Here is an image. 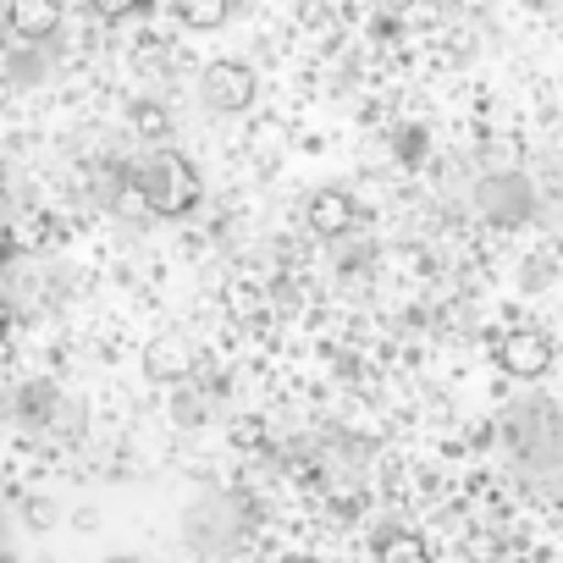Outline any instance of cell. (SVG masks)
<instances>
[{
  "label": "cell",
  "instance_id": "6da1fadb",
  "mask_svg": "<svg viewBox=\"0 0 563 563\" xmlns=\"http://www.w3.org/2000/svg\"><path fill=\"white\" fill-rule=\"evenodd\" d=\"M144 199H150V210H161V216L194 210V205H199V177H194V166H188L177 150L155 155L150 172H144Z\"/></svg>",
  "mask_w": 563,
  "mask_h": 563
},
{
  "label": "cell",
  "instance_id": "7a4b0ae2",
  "mask_svg": "<svg viewBox=\"0 0 563 563\" xmlns=\"http://www.w3.org/2000/svg\"><path fill=\"white\" fill-rule=\"evenodd\" d=\"M205 106L210 111H227V117L249 111L254 106V67H243V62H210L205 67Z\"/></svg>",
  "mask_w": 563,
  "mask_h": 563
},
{
  "label": "cell",
  "instance_id": "3957f363",
  "mask_svg": "<svg viewBox=\"0 0 563 563\" xmlns=\"http://www.w3.org/2000/svg\"><path fill=\"white\" fill-rule=\"evenodd\" d=\"M497 365H503L508 376H519V382H536V376L552 371V338L536 332V327H519V332H508V338L497 343Z\"/></svg>",
  "mask_w": 563,
  "mask_h": 563
},
{
  "label": "cell",
  "instance_id": "277c9868",
  "mask_svg": "<svg viewBox=\"0 0 563 563\" xmlns=\"http://www.w3.org/2000/svg\"><path fill=\"white\" fill-rule=\"evenodd\" d=\"M7 23L23 40H51L62 29V0H7Z\"/></svg>",
  "mask_w": 563,
  "mask_h": 563
},
{
  "label": "cell",
  "instance_id": "5b68a950",
  "mask_svg": "<svg viewBox=\"0 0 563 563\" xmlns=\"http://www.w3.org/2000/svg\"><path fill=\"white\" fill-rule=\"evenodd\" d=\"M144 371H150L155 382H183V376L194 371V349H188V338H177V332L155 338V343L144 349Z\"/></svg>",
  "mask_w": 563,
  "mask_h": 563
},
{
  "label": "cell",
  "instance_id": "8992f818",
  "mask_svg": "<svg viewBox=\"0 0 563 563\" xmlns=\"http://www.w3.org/2000/svg\"><path fill=\"white\" fill-rule=\"evenodd\" d=\"M310 227H316L321 238H343V232L354 227V199H349L343 188H321V194L310 199Z\"/></svg>",
  "mask_w": 563,
  "mask_h": 563
},
{
  "label": "cell",
  "instance_id": "52a82bcc",
  "mask_svg": "<svg viewBox=\"0 0 563 563\" xmlns=\"http://www.w3.org/2000/svg\"><path fill=\"white\" fill-rule=\"evenodd\" d=\"M376 563H431V547L415 530H387L376 541Z\"/></svg>",
  "mask_w": 563,
  "mask_h": 563
},
{
  "label": "cell",
  "instance_id": "ba28073f",
  "mask_svg": "<svg viewBox=\"0 0 563 563\" xmlns=\"http://www.w3.org/2000/svg\"><path fill=\"white\" fill-rule=\"evenodd\" d=\"M172 12H177V23H188V29H221L227 23V12H232V0H172Z\"/></svg>",
  "mask_w": 563,
  "mask_h": 563
},
{
  "label": "cell",
  "instance_id": "9c48e42d",
  "mask_svg": "<svg viewBox=\"0 0 563 563\" xmlns=\"http://www.w3.org/2000/svg\"><path fill=\"white\" fill-rule=\"evenodd\" d=\"M133 128H139L144 139H161V133H166V111H161V106H133Z\"/></svg>",
  "mask_w": 563,
  "mask_h": 563
},
{
  "label": "cell",
  "instance_id": "30bf717a",
  "mask_svg": "<svg viewBox=\"0 0 563 563\" xmlns=\"http://www.w3.org/2000/svg\"><path fill=\"white\" fill-rule=\"evenodd\" d=\"M29 525H34V530H51V525H56V503H51V497H34V503H29Z\"/></svg>",
  "mask_w": 563,
  "mask_h": 563
},
{
  "label": "cell",
  "instance_id": "8fae6325",
  "mask_svg": "<svg viewBox=\"0 0 563 563\" xmlns=\"http://www.w3.org/2000/svg\"><path fill=\"white\" fill-rule=\"evenodd\" d=\"M89 7H95V12L106 18V23H117V18H128V12L139 7V0H89Z\"/></svg>",
  "mask_w": 563,
  "mask_h": 563
},
{
  "label": "cell",
  "instance_id": "7c38bea8",
  "mask_svg": "<svg viewBox=\"0 0 563 563\" xmlns=\"http://www.w3.org/2000/svg\"><path fill=\"white\" fill-rule=\"evenodd\" d=\"M7 371H12V338L0 332V376H7Z\"/></svg>",
  "mask_w": 563,
  "mask_h": 563
},
{
  "label": "cell",
  "instance_id": "4fadbf2b",
  "mask_svg": "<svg viewBox=\"0 0 563 563\" xmlns=\"http://www.w3.org/2000/svg\"><path fill=\"white\" fill-rule=\"evenodd\" d=\"M7 254H12V227L0 221V260H7Z\"/></svg>",
  "mask_w": 563,
  "mask_h": 563
},
{
  "label": "cell",
  "instance_id": "5bb4252c",
  "mask_svg": "<svg viewBox=\"0 0 563 563\" xmlns=\"http://www.w3.org/2000/svg\"><path fill=\"white\" fill-rule=\"evenodd\" d=\"M7 100H12V84H7V78H0V111H7Z\"/></svg>",
  "mask_w": 563,
  "mask_h": 563
},
{
  "label": "cell",
  "instance_id": "9a60e30c",
  "mask_svg": "<svg viewBox=\"0 0 563 563\" xmlns=\"http://www.w3.org/2000/svg\"><path fill=\"white\" fill-rule=\"evenodd\" d=\"M106 563H139V558H128V552H117V558H106Z\"/></svg>",
  "mask_w": 563,
  "mask_h": 563
},
{
  "label": "cell",
  "instance_id": "2e32d148",
  "mask_svg": "<svg viewBox=\"0 0 563 563\" xmlns=\"http://www.w3.org/2000/svg\"><path fill=\"white\" fill-rule=\"evenodd\" d=\"M0 563H23V558H12V552H0Z\"/></svg>",
  "mask_w": 563,
  "mask_h": 563
},
{
  "label": "cell",
  "instance_id": "e0dca14e",
  "mask_svg": "<svg viewBox=\"0 0 563 563\" xmlns=\"http://www.w3.org/2000/svg\"><path fill=\"white\" fill-rule=\"evenodd\" d=\"M62 7H78V0H62ZM84 7H89V0H84Z\"/></svg>",
  "mask_w": 563,
  "mask_h": 563
}]
</instances>
